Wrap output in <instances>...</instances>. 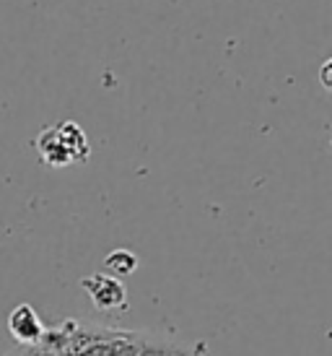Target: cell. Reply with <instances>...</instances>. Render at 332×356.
<instances>
[{
    "instance_id": "1",
    "label": "cell",
    "mask_w": 332,
    "mask_h": 356,
    "mask_svg": "<svg viewBox=\"0 0 332 356\" xmlns=\"http://www.w3.org/2000/svg\"><path fill=\"white\" fill-rule=\"evenodd\" d=\"M34 149L47 167H68V164H83L91 156V146L83 128L78 122H58L49 125L37 136Z\"/></svg>"
},
{
    "instance_id": "2",
    "label": "cell",
    "mask_w": 332,
    "mask_h": 356,
    "mask_svg": "<svg viewBox=\"0 0 332 356\" xmlns=\"http://www.w3.org/2000/svg\"><path fill=\"white\" fill-rule=\"evenodd\" d=\"M112 336H117L115 327L91 325V323H81V320L68 317L58 325L44 327L42 346L52 356H86L91 348L109 341Z\"/></svg>"
},
{
    "instance_id": "3",
    "label": "cell",
    "mask_w": 332,
    "mask_h": 356,
    "mask_svg": "<svg viewBox=\"0 0 332 356\" xmlns=\"http://www.w3.org/2000/svg\"><path fill=\"white\" fill-rule=\"evenodd\" d=\"M81 286L101 312H115V309H127V289L119 278L109 273H91L81 278Z\"/></svg>"
},
{
    "instance_id": "4",
    "label": "cell",
    "mask_w": 332,
    "mask_h": 356,
    "mask_svg": "<svg viewBox=\"0 0 332 356\" xmlns=\"http://www.w3.org/2000/svg\"><path fill=\"white\" fill-rule=\"evenodd\" d=\"M8 330L19 346H37L44 336V323L31 305H19L8 315Z\"/></svg>"
},
{
    "instance_id": "5",
    "label": "cell",
    "mask_w": 332,
    "mask_h": 356,
    "mask_svg": "<svg viewBox=\"0 0 332 356\" xmlns=\"http://www.w3.org/2000/svg\"><path fill=\"white\" fill-rule=\"evenodd\" d=\"M135 270H138V255L125 248L112 250V252L104 257V273H109V276L125 278V276H133Z\"/></svg>"
},
{
    "instance_id": "6",
    "label": "cell",
    "mask_w": 332,
    "mask_h": 356,
    "mask_svg": "<svg viewBox=\"0 0 332 356\" xmlns=\"http://www.w3.org/2000/svg\"><path fill=\"white\" fill-rule=\"evenodd\" d=\"M190 351L192 348H187L185 343H176V341H169V338L146 336L143 343H140L138 356H187Z\"/></svg>"
},
{
    "instance_id": "7",
    "label": "cell",
    "mask_w": 332,
    "mask_h": 356,
    "mask_svg": "<svg viewBox=\"0 0 332 356\" xmlns=\"http://www.w3.org/2000/svg\"><path fill=\"white\" fill-rule=\"evenodd\" d=\"M6 356H52V354H49V351L42 346V343H37V346H19V348H13V351H8Z\"/></svg>"
},
{
    "instance_id": "8",
    "label": "cell",
    "mask_w": 332,
    "mask_h": 356,
    "mask_svg": "<svg viewBox=\"0 0 332 356\" xmlns=\"http://www.w3.org/2000/svg\"><path fill=\"white\" fill-rule=\"evenodd\" d=\"M319 83H322L327 91H332V58L324 60L322 68H319Z\"/></svg>"
},
{
    "instance_id": "9",
    "label": "cell",
    "mask_w": 332,
    "mask_h": 356,
    "mask_svg": "<svg viewBox=\"0 0 332 356\" xmlns=\"http://www.w3.org/2000/svg\"><path fill=\"white\" fill-rule=\"evenodd\" d=\"M330 151H332V128H330Z\"/></svg>"
}]
</instances>
